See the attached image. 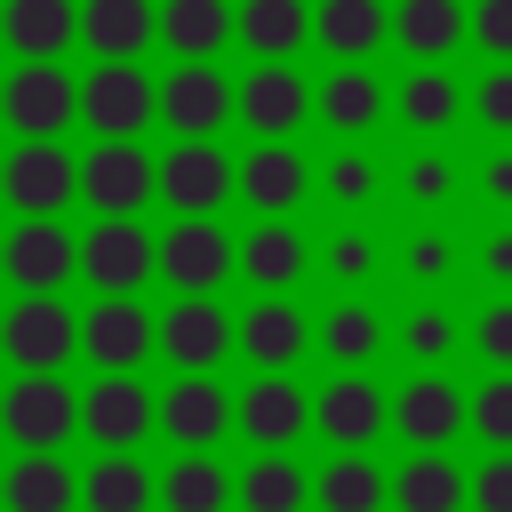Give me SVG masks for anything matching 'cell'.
Returning <instances> with one entry per match:
<instances>
[{
    "label": "cell",
    "mask_w": 512,
    "mask_h": 512,
    "mask_svg": "<svg viewBox=\"0 0 512 512\" xmlns=\"http://www.w3.org/2000/svg\"><path fill=\"white\" fill-rule=\"evenodd\" d=\"M0 432L24 456H64V440L80 432V392L64 376H16L0 392Z\"/></svg>",
    "instance_id": "1"
},
{
    "label": "cell",
    "mask_w": 512,
    "mask_h": 512,
    "mask_svg": "<svg viewBox=\"0 0 512 512\" xmlns=\"http://www.w3.org/2000/svg\"><path fill=\"white\" fill-rule=\"evenodd\" d=\"M160 272V240L136 224V216H96L88 240H80V280L96 296H136L144 280Z\"/></svg>",
    "instance_id": "2"
},
{
    "label": "cell",
    "mask_w": 512,
    "mask_h": 512,
    "mask_svg": "<svg viewBox=\"0 0 512 512\" xmlns=\"http://www.w3.org/2000/svg\"><path fill=\"white\" fill-rule=\"evenodd\" d=\"M0 352L24 376H64V360L80 352V312L64 296H16V312L0 320Z\"/></svg>",
    "instance_id": "3"
},
{
    "label": "cell",
    "mask_w": 512,
    "mask_h": 512,
    "mask_svg": "<svg viewBox=\"0 0 512 512\" xmlns=\"http://www.w3.org/2000/svg\"><path fill=\"white\" fill-rule=\"evenodd\" d=\"M0 120L24 144H48V136H64V120H80V80L64 64H16L0 80Z\"/></svg>",
    "instance_id": "4"
},
{
    "label": "cell",
    "mask_w": 512,
    "mask_h": 512,
    "mask_svg": "<svg viewBox=\"0 0 512 512\" xmlns=\"http://www.w3.org/2000/svg\"><path fill=\"white\" fill-rule=\"evenodd\" d=\"M80 120L96 128V144H136L144 120H160V80H144L136 64H96L80 80Z\"/></svg>",
    "instance_id": "5"
},
{
    "label": "cell",
    "mask_w": 512,
    "mask_h": 512,
    "mask_svg": "<svg viewBox=\"0 0 512 512\" xmlns=\"http://www.w3.org/2000/svg\"><path fill=\"white\" fill-rule=\"evenodd\" d=\"M232 272H240V248L224 240L216 216H176V224L160 232V280H168L176 296H216Z\"/></svg>",
    "instance_id": "6"
},
{
    "label": "cell",
    "mask_w": 512,
    "mask_h": 512,
    "mask_svg": "<svg viewBox=\"0 0 512 512\" xmlns=\"http://www.w3.org/2000/svg\"><path fill=\"white\" fill-rule=\"evenodd\" d=\"M0 200L16 216H64V200H80V160L48 136V144H16L0 160Z\"/></svg>",
    "instance_id": "7"
},
{
    "label": "cell",
    "mask_w": 512,
    "mask_h": 512,
    "mask_svg": "<svg viewBox=\"0 0 512 512\" xmlns=\"http://www.w3.org/2000/svg\"><path fill=\"white\" fill-rule=\"evenodd\" d=\"M152 352L176 368V376H216V360L232 352V320L216 296H176L152 328Z\"/></svg>",
    "instance_id": "8"
},
{
    "label": "cell",
    "mask_w": 512,
    "mask_h": 512,
    "mask_svg": "<svg viewBox=\"0 0 512 512\" xmlns=\"http://www.w3.org/2000/svg\"><path fill=\"white\" fill-rule=\"evenodd\" d=\"M80 432L104 448V456H136L144 432H160V392H144L136 376H96L80 392Z\"/></svg>",
    "instance_id": "9"
},
{
    "label": "cell",
    "mask_w": 512,
    "mask_h": 512,
    "mask_svg": "<svg viewBox=\"0 0 512 512\" xmlns=\"http://www.w3.org/2000/svg\"><path fill=\"white\" fill-rule=\"evenodd\" d=\"M80 200L96 216H144V200H160V160L144 144H96L80 160Z\"/></svg>",
    "instance_id": "10"
},
{
    "label": "cell",
    "mask_w": 512,
    "mask_h": 512,
    "mask_svg": "<svg viewBox=\"0 0 512 512\" xmlns=\"http://www.w3.org/2000/svg\"><path fill=\"white\" fill-rule=\"evenodd\" d=\"M152 328L160 312H144L136 296H96L80 312V360H96L104 376H136V360H152Z\"/></svg>",
    "instance_id": "11"
},
{
    "label": "cell",
    "mask_w": 512,
    "mask_h": 512,
    "mask_svg": "<svg viewBox=\"0 0 512 512\" xmlns=\"http://www.w3.org/2000/svg\"><path fill=\"white\" fill-rule=\"evenodd\" d=\"M0 272H8L24 296H56V288L80 272V240H72L56 216H24V224L0 240Z\"/></svg>",
    "instance_id": "12"
},
{
    "label": "cell",
    "mask_w": 512,
    "mask_h": 512,
    "mask_svg": "<svg viewBox=\"0 0 512 512\" xmlns=\"http://www.w3.org/2000/svg\"><path fill=\"white\" fill-rule=\"evenodd\" d=\"M312 424H320V440H336V456H368V440H384V424H392V400H384V384L344 368L336 384H320Z\"/></svg>",
    "instance_id": "13"
},
{
    "label": "cell",
    "mask_w": 512,
    "mask_h": 512,
    "mask_svg": "<svg viewBox=\"0 0 512 512\" xmlns=\"http://www.w3.org/2000/svg\"><path fill=\"white\" fill-rule=\"evenodd\" d=\"M232 192H240V160H232V152H216V144H176V152H160V200H168L176 216H216Z\"/></svg>",
    "instance_id": "14"
},
{
    "label": "cell",
    "mask_w": 512,
    "mask_h": 512,
    "mask_svg": "<svg viewBox=\"0 0 512 512\" xmlns=\"http://www.w3.org/2000/svg\"><path fill=\"white\" fill-rule=\"evenodd\" d=\"M472 424V400L448 384V376H416L392 392V432L416 448V456H448V440Z\"/></svg>",
    "instance_id": "15"
},
{
    "label": "cell",
    "mask_w": 512,
    "mask_h": 512,
    "mask_svg": "<svg viewBox=\"0 0 512 512\" xmlns=\"http://www.w3.org/2000/svg\"><path fill=\"white\" fill-rule=\"evenodd\" d=\"M160 120L176 128V144H208L232 120V80L216 64H176L160 80Z\"/></svg>",
    "instance_id": "16"
},
{
    "label": "cell",
    "mask_w": 512,
    "mask_h": 512,
    "mask_svg": "<svg viewBox=\"0 0 512 512\" xmlns=\"http://www.w3.org/2000/svg\"><path fill=\"white\" fill-rule=\"evenodd\" d=\"M232 112L264 144H288V128H304V112H312V88H304L296 64H248V80L232 88Z\"/></svg>",
    "instance_id": "17"
},
{
    "label": "cell",
    "mask_w": 512,
    "mask_h": 512,
    "mask_svg": "<svg viewBox=\"0 0 512 512\" xmlns=\"http://www.w3.org/2000/svg\"><path fill=\"white\" fill-rule=\"evenodd\" d=\"M232 344L248 352L256 376H288V368L304 360V344H312V320H304L288 296H256V304L232 320Z\"/></svg>",
    "instance_id": "18"
},
{
    "label": "cell",
    "mask_w": 512,
    "mask_h": 512,
    "mask_svg": "<svg viewBox=\"0 0 512 512\" xmlns=\"http://www.w3.org/2000/svg\"><path fill=\"white\" fill-rule=\"evenodd\" d=\"M160 432L184 448V456H208L224 432H232V392L216 376H176L160 392Z\"/></svg>",
    "instance_id": "19"
},
{
    "label": "cell",
    "mask_w": 512,
    "mask_h": 512,
    "mask_svg": "<svg viewBox=\"0 0 512 512\" xmlns=\"http://www.w3.org/2000/svg\"><path fill=\"white\" fill-rule=\"evenodd\" d=\"M232 424L264 448V456H288V440L312 424V392L296 376H256L240 400H232Z\"/></svg>",
    "instance_id": "20"
},
{
    "label": "cell",
    "mask_w": 512,
    "mask_h": 512,
    "mask_svg": "<svg viewBox=\"0 0 512 512\" xmlns=\"http://www.w3.org/2000/svg\"><path fill=\"white\" fill-rule=\"evenodd\" d=\"M80 40L96 64H136L160 40V0H80Z\"/></svg>",
    "instance_id": "21"
},
{
    "label": "cell",
    "mask_w": 512,
    "mask_h": 512,
    "mask_svg": "<svg viewBox=\"0 0 512 512\" xmlns=\"http://www.w3.org/2000/svg\"><path fill=\"white\" fill-rule=\"evenodd\" d=\"M304 192H312V168H304L296 144H256V152L240 160V200H248L264 224H280Z\"/></svg>",
    "instance_id": "22"
},
{
    "label": "cell",
    "mask_w": 512,
    "mask_h": 512,
    "mask_svg": "<svg viewBox=\"0 0 512 512\" xmlns=\"http://www.w3.org/2000/svg\"><path fill=\"white\" fill-rule=\"evenodd\" d=\"M0 40L24 64H64V48L80 40V8L72 0H8L0 8Z\"/></svg>",
    "instance_id": "23"
},
{
    "label": "cell",
    "mask_w": 512,
    "mask_h": 512,
    "mask_svg": "<svg viewBox=\"0 0 512 512\" xmlns=\"http://www.w3.org/2000/svg\"><path fill=\"white\" fill-rule=\"evenodd\" d=\"M312 40H320L336 64H368V56L392 40V8H384V0H320V8H312Z\"/></svg>",
    "instance_id": "24"
},
{
    "label": "cell",
    "mask_w": 512,
    "mask_h": 512,
    "mask_svg": "<svg viewBox=\"0 0 512 512\" xmlns=\"http://www.w3.org/2000/svg\"><path fill=\"white\" fill-rule=\"evenodd\" d=\"M232 40H248L256 64H288L312 40V8L304 0H240L232 8Z\"/></svg>",
    "instance_id": "25"
},
{
    "label": "cell",
    "mask_w": 512,
    "mask_h": 512,
    "mask_svg": "<svg viewBox=\"0 0 512 512\" xmlns=\"http://www.w3.org/2000/svg\"><path fill=\"white\" fill-rule=\"evenodd\" d=\"M304 264H312V248H304L296 224H256V232L240 240V280L264 288V296H288V288L304 280Z\"/></svg>",
    "instance_id": "26"
},
{
    "label": "cell",
    "mask_w": 512,
    "mask_h": 512,
    "mask_svg": "<svg viewBox=\"0 0 512 512\" xmlns=\"http://www.w3.org/2000/svg\"><path fill=\"white\" fill-rule=\"evenodd\" d=\"M80 504V472L64 456H16L0 472V512H72Z\"/></svg>",
    "instance_id": "27"
},
{
    "label": "cell",
    "mask_w": 512,
    "mask_h": 512,
    "mask_svg": "<svg viewBox=\"0 0 512 512\" xmlns=\"http://www.w3.org/2000/svg\"><path fill=\"white\" fill-rule=\"evenodd\" d=\"M160 40L176 48V64H216V48L232 40V0H160Z\"/></svg>",
    "instance_id": "28"
},
{
    "label": "cell",
    "mask_w": 512,
    "mask_h": 512,
    "mask_svg": "<svg viewBox=\"0 0 512 512\" xmlns=\"http://www.w3.org/2000/svg\"><path fill=\"white\" fill-rule=\"evenodd\" d=\"M312 112H320L328 128L360 136V128H376V120H384V80H376L368 64H336V72L312 88Z\"/></svg>",
    "instance_id": "29"
},
{
    "label": "cell",
    "mask_w": 512,
    "mask_h": 512,
    "mask_svg": "<svg viewBox=\"0 0 512 512\" xmlns=\"http://www.w3.org/2000/svg\"><path fill=\"white\" fill-rule=\"evenodd\" d=\"M392 504L400 512H464L472 504V472H456V456H408L392 472Z\"/></svg>",
    "instance_id": "30"
},
{
    "label": "cell",
    "mask_w": 512,
    "mask_h": 512,
    "mask_svg": "<svg viewBox=\"0 0 512 512\" xmlns=\"http://www.w3.org/2000/svg\"><path fill=\"white\" fill-rule=\"evenodd\" d=\"M392 40H400L416 64H448L456 40H464V8H456V0H400V8H392Z\"/></svg>",
    "instance_id": "31"
},
{
    "label": "cell",
    "mask_w": 512,
    "mask_h": 512,
    "mask_svg": "<svg viewBox=\"0 0 512 512\" xmlns=\"http://www.w3.org/2000/svg\"><path fill=\"white\" fill-rule=\"evenodd\" d=\"M80 504L88 512H152L160 504V472H144L136 456H96L80 472Z\"/></svg>",
    "instance_id": "32"
},
{
    "label": "cell",
    "mask_w": 512,
    "mask_h": 512,
    "mask_svg": "<svg viewBox=\"0 0 512 512\" xmlns=\"http://www.w3.org/2000/svg\"><path fill=\"white\" fill-rule=\"evenodd\" d=\"M384 496H392V472L368 464V456H336L312 480V504L320 512H384Z\"/></svg>",
    "instance_id": "33"
},
{
    "label": "cell",
    "mask_w": 512,
    "mask_h": 512,
    "mask_svg": "<svg viewBox=\"0 0 512 512\" xmlns=\"http://www.w3.org/2000/svg\"><path fill=\"white\" fill-rule=\"evenodd\" d=\"M232 504H240V512H304V504H312V472H296L288 456H256V464L232 480Z\"/></svg>",
    "instance_id": "34"
},
{
    "label": "cell",
    "mask_w": 512,
    "mask_h": 512,
    "mask_svg": "<svg viewBox=\"0 0 512 512\" xmlns=\"http://www.w3.org/2000/svg\"><path fill=\"white\" fill-rule=\"evenodd\" d=\"M232 504V472L216 456H176L160 472V512H224Z\"/></svg>",
    "instance_id": "35"
},
{
    "label": "cell",
    "mask_w": 512,
    "mask_h": 512,
    "mask_svg": "<svg viewBox=\"0 0 512 512\" xmlns=\"http://www.w3.org/2000/svg\"><path fill=\"white\" fill-rule=\"evenodd\" d=\"M320 352H328L336 368L376 360V352H384V312H368L360 296H352V304H336V312H320Z\"/></svg>",
    "instance_id": "36"
},
{
    "label": "cell",
    "mask_w": 512,
    "mask_h": 512,
    "mask_svg": "<svg viewBox=\"0 0 512 512\" xmlns=\"http://www.w3.org/2000/svg\"><path fill=\"white\" fill-rule=\"evenodd\" d=\"M456 104H464V88H456V72H448V64H416V72L400 80V120H408V128H424V136H432V128H448V120H456Z\"/></svg>",
    "instance_id": "37"
},
{
    "label": "cell",
    "mask_w": 512,
    "mask_h": 512,
    "mask_svg": "<svg viewBox=\"0 0 512 512\" xmlns=\"http://www.w3.org/2000/svg\"><path fill=\"white\" fill-rule=\"evenodd\" d=\"M472 432L488 440V456H512V376H488L472 392Z\"/></svg>",
    "instance_id": "38"
},
{
    "label": "cell",
    "mask_w": 512,
    "mask_h": 512,
    "mask_svg": "<svg viewBox=\"0 0 512 512\" xmlns=\"http://www.w3.org/2000/svg\"><path fill=\"white\" fill-rule=\"evenodd\" d=\"M448 344H456V320H448L440 304H424V312L400 320V352H408V360H448Z\"/></svg>",
    "instance_id": "39"
},
{
    "label": "cell",
    "mask_w": 512,
    "mask_h": 512,
    "mask_svg": "<svg viewBox=\"0 0 512 512\" xmlns=\"http://www.w3.org/2000/svg\"><path fill=\"white\" fill-rule=\"evenodd\" d=\"M472 352H480L496 376H512V296H496V304L472 320Z\"/></svg>",
    "instance_id": "40"
},
{
    "label": "cell",
    "mask_w": 512,
    "mask_h": 512,
    "mask_svg": "<svg viewBox=\"0 0 512 512\" xmlns=\"http://www.w3.org/2000/svg\"><path fill=\"white\" fill-rule=\"evenodd\" d=\"M464 40H480L496 64H512V0H480V8H464Z\"/></svg>",
    "instance_id": "41"
},
{
    "label": "cell",
    "mask_w": 512,
    "mask_h": 512,
    "mask_svg": "<svg viewBox=\"0 0 512 512\" xmlns=\"http://www.w3.org/2000/svg\"><path fill=\"white\" fill-rule=\"evenodd\" d=\"M320 184H328V200H344V208H360V200H368V192H376L384 176H376V168H368L360 152H344V160H328V176H320Z\"/></svg>",
    "instance_id": "42"
},
{
    "label": "cell",
    "mask_w": 512,
    "mask_h": 512,
    "mask_svg": "<svg viewBox=\"0 0 512 512\" xmlns=\"http://www.w3.org/2000/svg\"><path fill=\"white\" fill-rule=\"evenodd\" d=\"M328 272H336L344 288H360V280L376 272V240H368V232H336V240H328Z\"/></svg>",
    "instance_id": "43"
},
{
    "label": "cell",
    "mask_w": 512,
    "mask_h": 512,
    "mask_svg": "<svg viewBox=\"0 0 512 512\" xmlns=\"http://www.w3.org/2000/svg\"><path fill=\"white\" fill-rule=\"evenodd\" d=\"M472 112H480L496 136H512V64H496V72L472 88Z\"/></svg>",
    "instance_id": "44"
},
{
    "label": "cell",
    "mask_w": 512,
    "mask_h": 512,
    "mask_svg": "<svg viewBox=\"0 0 512 512\" xmlns=\"http://www.w3.org/2000/svg\"><path fill=\"white\" fill-rule=\"evenodd\" d=\"M472 512H512V456H488L472 472Z\"/></svg>",
    "instance_id": "45"
},
{
    "label": "cell",
    "mask_w": 512,
    "mask_h": 512,
    "mask_svg": "<svg viewBox=\"0 0 512 512\" xmlns=\"http://www.w3.org/2000/svg\"><path fill=\"white\" fill-rule=\"evenodd\" d=\"M408 272H416V280H440V272H448V240H440V232H416V240H408Z\"/></svg>",
    "instance_id": "46"
},
{
    "label": "cell",
    "mask_w": 512,
    "mask_h": 512,
    "mask_svg": "<svg viewBox=\"0 0 512 512\" xmlns=\"http://www.w3.org/2000/svg\"><path fill=\"white\" fill-rule=\"evenodd\" d=\"M480 272H488V288H512V232H488V248H480Z\"/></svg>",
    "instance_id": "47"
},
{
    "label": "cell",
    "mask_w": 512,
    "mask_h": 512,
    "mask_svg": "<svg viewBox=\"0 0 512 512\" xmlns=\"http://www.w3.org/2000/svg\"><path fill=\"white\" fill-rule=\"evenodd\" d=\"M448 192V160H416L408 168V200H440Z\"/></svg>",
    "instance_id": "48"
},
{
    "label": "cell",
    "mask_w": 512,
    "mask_h": 512,
    "mask_svg": "<svg viewBox=\"0 0 512 512\" xmlns=\"http://www.w3.org/2000/svg\"><path fill=\"white\" fill-rule=\"evenodd\" d=\"M488 200H512V160H488Z\"/></svg>",
    "instance_id": "49"
}]
</instances>
